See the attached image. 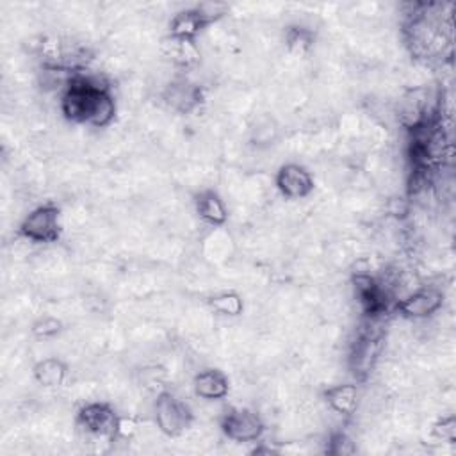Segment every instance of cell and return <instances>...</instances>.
Wrapping results in <instances>:
<instances>
[{
    "label": "cell",
    "instance_id": "1",
    "mask_svg": "<svg viewBox=\"0 0 456 456\" xmlns=\"http://www.w3.org/2000/svg\"><path fill=\"white\" fill-rule=\"evenodd\" d=\"M116 98L110 84L87 71H78L69 77L61 93L62 116L77 125H89L94 128L109 126L116 118Z\"/></svg>",
    "mask_w": 456,
    "mask_h": 456
},
{
    "label": "cell",
    "instance_id": "2",
    "mask_svg": "<svg viewBox=\"0 0 456 456\" xmlns=\"http://www.w3.org/2000/svg\"><path fill=\"white\" fill-rule=\"evenodd\" d=\"M401 32L413 59L431 62L442 59L445 52L451 55V18L444 12L442 4H413L403 20Z\"/></svg>",
    "mask_w": 456,
    "mask_h": 456
},
{
    "label": "cell",
    "instance_id": "3",
    "mask_svg": "<svg viewBox=\"0 0 456 456\" xmlns=\"http://www.w3.org/2000/svg\"><path fill=\"white\" fill-rule=\"evenodd\" d=\"M379 319H365L363 326L358 330L356 340L351 346L349 353V369L351 374L363 381L374 369L381 347H383V331L378 326Z\"/></svg>",
    "mask_w": 456,
    "mask_h": 456
},
{
    "label": "cell",
    "instance_id": "4",
    "mask_svg": "<svg viewBox=\"0 0 456 456\" xmlns=\"http://www.w3.org/2000/svg\"><path fill=\"white\" fill-rule=\"evenodd\" d=\"M62 232L61 207L46 201L34 207L18 224V235L34 244L57 242Z\"/></svg>",
    "mask_w": 456,
    "mask_h": 456
},
{
    "label": "cell",
    "instance_id": "5",
    "mask_svg": "<svg viewBox=\"0 0 456 456\" xmlns=\"http://www.w3.org/2000/svg\"><path fill=\"white\" fill-rule=\"evenodd\" d=\"M121 415L116 411V408L103 401H93L86 403L78 408L75 415V424L80 431L93 438L116 442L118 440V429H119Z\"/></svg>",
    "mask_w": 456,
    "mask_h": 456
},
{
    "label": "cell",
    "instance_id": "6",
    "mask_svg": "<svg viewBox=\"0 0 456 456\" xmlns=\"http://www.w3.org/2000/svg\"><path fill=\"white\" fill-rule=\"evenodd\" d=\"M226 14L224 4H198L194 7L175 12L169 20V36L183 39H198V36Z\"/></svg>",
    "mask_w": 456,
    "mask_h": 456
},
{
    "label": "cell",
    "instance_id": "7",
    "mask_svg": "<svg viewBox=\"0 0 456 456\" xmlns=\"http://www.w3.org/2000/svg\"><path fill=\"white\" fill-rule=\"evenodd\" d=\"M153 415L159 431L169 438L183 435L194 420L191 406L169 390H162L155 397Z\"/></svg>",
    "mask_w": 456,
    "mask_h": 456
},
{
    "label": "cell",
    "instance_id": "8",
    "mask_svg": "<svg viewBox=\"0 0 456 456\" xmlns=\"http://www.w3.org/2000/svg\"><path fill=\"white\" fill-rule=\"evenodd\" d=\"M219 428L228 440L240 444L258 442L265 431V424L260 415L249 408L240 406L226 410L219 420Z\"/></svg>",
    "mask_w": 456,
    "mask_h": 456
},
{
    "label": "cell",
    "instance_id": "9",
    "mask_svg": "<svg viewBox=\"0 0 456 456\" xmlns=\"http://www.w3.org/2000/svg\"><path fill=\"white\" fill-rule=\"evenodd\" d=\"M444 305V292L442 289L435 285H422L401 297L394 303V314L419 321V319H428L435 315Z\"/></svg>",
    "mask_w": 456,
    "mask_h": 456
},
{
    "label": "cell",
    "instance_id": "10",
    "mask_svg": "<svg viewBox=\"0 0 456 456\" xmlns=\"http://www.w3.org/2000/svg\"><path fill=\"white\" fill-rule=\"evenodd\" d=\"M162 102L178 114H191L205 102V91L191 78L178 77L164 87Z\"/></svg>",
    "mask_w": 456,
    "mask_h": 456
},
{
    "label": "cell",
    "instance_id": "11",
    "mask_svg": "<svg viewBox=\"0 0 456 456\" xmlns=\"http://www.w3.org/2000/svg\"><path fill=\"white\" fill-rule=\"evenodd\" d=\"M274 185L283 198L303 200L314 192L315 180L305 166L297 162H287L276 171Z\"/></svg>",
    "mask_w": 456,
    "mask_h": 456
},
{
    "label": "cell",
    "instance_id": "12",
    "mask_svg": "<svg viewBox=\"0 0 456 456\" xmlns=\"http://www.w3.org/2000/svg\"><path fill=\"white\" fill-rule=\"evenodd\" d=\"M160 52L171 64L178 68H192L201 59L198 43L194 39L175 37L169 34L160 41Z\"/></svg>",
    "mask_w": 456,
    "mask_h": 456
},
{
    "label": "cell",
    "instance_id": "13",
    "mask_svg": "<svg viewBox=\"0 0 456 456\" xmlns=\"http://www.w3.org/2000/svg\"><path fill=\"white\" fill-rule=\"evenodd\" d=\"M192 390L205 401H219L228 395L230 381L223 370L208 367L194 374Z\"/></svg>",
    "mask_w": 456,
    "mask_h": 456
},
{
    "label": "cell",
    "instance_id": "14",
    "mask_svg": "<svg viewBox=\"0 0 456 456\" xmlns=\"http://www.w3.org/2000/svg\"><path fill=\"white\" fill-rule=\"evenodd\" d=\"M322 397L328 408L342 417L354 415L360 406V390L358 385L354 383H340L328 387L322 392Z\"/></svg>",
    "mask_w": 456,
    "mask_h": 456
},
{
    "label": "cell",
    "instance_id": "15",
    "mask_svg": "<svg viewBox=\"0 0 456 456\" xmlns=\"http://www.w3.org/2000/svg\"><path fill=\"white\" fill-rule=\"evenodd\" d=\"M196 214L212 226H223L228 221V208L221 194L214 189L200 191L194 198Z\"/></svg>",
    "mask_w": 456,
    "mask_h": 456
},
{
    "label": "cell",
    "instance_id": "16",
    "mask_svg": "<svg viewBox=\"0 0 456 456\" xmlns=\"http://www.w3.org/2000/svg\"><path fill=\"white\" fill-rule=\"evenodd\" d=\"M32 376L45 388L61 387L68 376V363L57 356H46L34 363Z\"/></svg>",
    "mask_w": 456,
    "mask_h": 456
},
{
    "label": "cell",
    "instance_id": "17",
    "mask_svg": "<svg viewBox=\"0 0 456 456\" xmlns=\"http://www.w3.org/2000/svg\"><path fill=\"white\" fill-rule=\"evenodd\" d=\"M207 305L214 312H217L221 315H226V317H237L244 312V299L235 290L217 292V294H214L207 299Z\"/></svg>",
    "mask_w": 456,
    "mask_h": 456
},
{
    "label": "cell",
    "instance_id": "18",
    "mask_svg": "<svg viewBox=\"0 0 456 456\" xmlns=\"http://www.w3.org/2000/svg\"><path fill=\"white\" fill-rule=\"evenodd\" d=\"M314 39H315L314 32L305 27H290L285 34V43H287L289 50L297 52V53L310 50L314 45Z\"/></svg>",
    "mask_w": 456,
    "mask_h": 456
},
{
    "label": "cell",
    "instance_id": "19",
    "mask_svg": "<svg viewBox=\"0 0 456 456\" xmlns=\"http://www.w3.org/2000/svg\"><path fill=\"white\" fill-rule=\"evenodd\" d=\"M64 330V324L61 319L53 317V315H43V317H37L32 326H30V331L34 337L37 338H52V337H57L61 331Z\"/></svg>",
    "mask_w": 456,
    "mask_h": 456
},
{
    "label": "cell",
    "instance_id": "20",
    "mask_svg": "<svg viewBox=\"0 0 456 456\" xmlns=\"http://www.w3.org/2000/svg\"><path fill=\"white\" fill-rule=\"evenodd\" d=\"M326 451L333 456H347V454H354L356 452V445L354 442L344 433V431H337L330 436L328 447Z\"/></svg>",
    "mask_w": 456,
    "mask_h": 456
},
{
    "label": "cell",
    "instance_id": "21",
    "mask_svg": "<svg viewBox=\"0 0 456 456\" xmlns=\"http://www.w3.org/2000/svg\"><path fill=\"white\" fill-rule=\"evenodd\" d=\"M433 435L444 442H454L456 440V417L447 415L438 419L433 424Z\"/></svg>",
    "mask_w": 456,
    "mask_h": 456
}]
</instances>
